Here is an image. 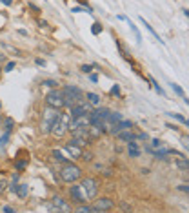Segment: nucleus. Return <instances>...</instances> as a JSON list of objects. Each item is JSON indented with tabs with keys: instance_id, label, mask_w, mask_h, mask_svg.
<instances>
[{
	"instance_id": "6",
	"label": "nucleus",
	"mask_w": 189,
	"mask_h": 213,
	"mask_svg": "<svg viewBox=\"0 0 189 213\" xmlns=\"http://www.w3.org/2000/svg\"><path fill=\"white\" fill-rule=\"evenodd\" d=\"M91 110H93V106H91L87 100H86V102L80 100V102L73 104V106H71V111H69V113H71V117H80V115H87Z\"/></svg>"
},
{
	"instance_id": "4",
	"label": "nucleus",
	"mask_w": 189,
	"mask_h": 213,
	"mask_svg": "<svg viewBox=\"0 0 189 213\" xmlns=\"http://www.w3.org/2000/svg\"><path fill=\"white\" fill-rule=\"evenodd\" d=\"M80 186H82L84 193H86L87 200L96 197V193H98V180H96V179H93V177H89V179H84Z\"/></svg>"
},
{
	"instance_id": "26",
	"label": "nucleus",
	"mask_w": 189,
	"mask_h": 213,
	"mask_svg": "<svg viewBox=\"0 0 189 213\" xmlns=\"http://www.w3.org/2000/svg\"><path fill=\"white\" fill-rule=\"evenodd\" d=\"M162 140H158V138H155V140H151V146L149 148H153V150H158V148H162Z\"/></svg>"
},
{
	"instance_id": "43",
	"label": "nucleus",
	"mask_w": 189,
	"mask_h": 213,
	"mask_svg": "<svg viewBox=\"0 0 189 213\" xmlns=\"http://www.w3.org/2000/svg\"><path fill=\"white\" fill-rule=\"evenodd\" d=\"M4 58H6V55H4V53H0V62H2Z\"/></svg>"
},
{
	"instance_id": "5",
	"label": "nucleus",
	"mask_w": 189,
	"mask_h": 213,
	"mask_svg": "<svg viewBox=\"0 0 189 213\" xmlns=\"http://www.w3.org/2000/svg\"><path fill=\"white\" fill-rule=\"evenodd\" d=\"M67 124H69V118L67 117H58L57 120L53 122V126H51V133L57 138H60V137H64L66 135V131H67Z\"/></svg>"
},
{
	"instance_id": "22",
	"label": "nucleus",
	"mask_w": 189,
	"mask_h": 213,
	"mask_svg": "<svg viewBox=\"0 0 189 213\" xmlns=\"http://www.w3.org/2000/svg\"><path fill=\"white\" fill-rule=\"evenodd\" d=\"M96 113H98V117H100L102 120H106V118H107V115H109V108H98V110H96Z\"/></svg>"
},
{
	"instance_id": "15",
	"label": "nucleus",
	"mask_w": 189,
	"mask_h": 213,
	"mask_svg": "<svg viewBox=\"0 0 189 213\" xmlns=\"http://www.w3.org/2000/svg\"><path fill=\"white\" fill-rule=\"evenodd\" d=\"M116 137H118V140H122V142H129V140H135V135H133V133H129V131H120V133H116Z\"/></svg>"
},
{
	"instance_id": "44",
	"label": "nucleus",
	"mask_w": 189,
	"mask_h": 213,
	"mask_svg": "<svg viewBox=\"0 0 189 213\" xmlns=\"http://www.w3.org/2000/svg\"><path fill=\"white\" fill-rule=\"evenodd\" d=\"M0 110H2V102H0Z\"/></svg>"
},
{
	"instance_id": "17",
	"label": "nucleus",
	"mask_w": 189,
	"mask_h": 213,
	"mask_svg": "<svg viewBox=\"0 0 189 213\" xmlns=\"http://www.w3.org/2000/svg\"><path fill=\"white\" fill-rule=\"evenodd\" d=\"M87 102L91 104V106H96V104H100V95H96V93H87Z\"/></svg>"
},
{
	"instance_id": "12",
	"label": "nucleus",
	"mask_w": 189,
	"mask_h": 213,
	"mask_svg": "<svg viewBox=\"0 0 189 213\" xmlns=\"http://www.w3.org/2000/svg\"><path fill=\"white\" fill-rule=\"evenodd\" d=\"M127 151H129V157H133V158H136L138 155H140L138 144H136L135 140H129V142H127Z\"/></svg>"
},
{
	"instance_id": "38",
	"label": "nucleus",
	"mask_w": 189,
	"mask_h": 213,
	"mask_svg": "<svg viewBox=\"0 0 189 213\" xmlns=\"http://www.w3.org/2000/svg\"><path fill=\"white\" fill-rule=\"evenodd\" d=\"M178 190L184 191V193H187V191H189V188H187V184H182V186H178Z\"/></svg>"
},
{
	"instance_id": "31",
	"label": "nucleus",
	"mask_w": 189,
	"mask_h": 213,
	"mask_svg": "<svg viewBox=\"0 0 189 213\" xmlns=\"http://www.w3.org/2000/svg\"><path fill=\"white\" fill-rule=\"evenodd\" d=\"M44 86H47V87H55V86H57V82H55V80H44Z\"/></svg>"
},
{
	"instance_id": "21",
	"label": "nucleus",
	"mask_w": 189,
	"mask_h": 213,
	"mask_svg": "<svg viewBox=\"0 0 189 213\" xmlns=\"http://www.w3.org/2000/svg\"><path fill=\"white\" fill-rule=\"evenodd\" d=\"M15 128V120L13 118H6V124H4V130H6V133H11Z\"/></svg>"
},
{
	"instance_id": "2",
	"label": "nucleus",
	"mask_w": 189,
	"mask_h": 213,
	"mask_svg": "<svg viewBox=\"0 0 189 213\" xmlns=\"http://www.w3.org/2000/svg\"><path fill=\"white\" fill-rule=\"evenodd\" d=\"M62 93H64V106L71 108L73 104H77V102L82 100V91L78 89L77 86H66L62 89Z\"/></svg>"
},
{
	"instance_id": "41",
	"label": "nucleus",
	"mask_w": 189,
	"mask_h": 213,
	"mask_svg": "<svg viewBox=\"0 0 189 213\" xmlns=\"http://www.w3.org/2000/svg\"><path fill=\"white\" fill-rule=\"evenodd\" d=\"M37 64H38V66H46V62H44L42 58H37Z\"/></svg>"
},
{
	"instance_id": "25",
	"label": "nucleus",
	"mask_w": 189,
	"mask_h": 213,
	"mask_svg": "<svg viewBox=\"0 0 189 213\" xmlns=\"http://www.w3.org/2000/svg\"><path fill=\"white\" fill-rule=\"evenodd\" d=\"M169 115H171L173 118H176L178 122H182V124H186V126H187V118H186V117H182V115H176V113H169Z\"/></svg>"
},
{
	"instance_id": "37",
	"label": "nucleus",
	"mask_w": 189,
	"mask_h": 213,
	"mask_svg": "<svg viewBox=\"0 0 189 213\" xmlns=\"http://www.w3.org/2000/svg\"><path fill=\"white\" fill-rule=\"evenodd\" d=\"M2 210H4V211H7V213H13V211H17V210H15V208H11V206H4Z\"/></svg>"
},
{
	"instance_id": "33",
	"label": "nucleus",
	"mask_w": 189,
	"mask_h": 213,
	"mask_svg": "<svg viewBox=\"0 0 189 213\" xmlns=\"http://www.w3.org/2000/svg\"><path fill=\"white\" fill-rule=\"evenodd\" d=\"M102 31V27H100V24H94V26H93V33L94 35H98V33H100Z\"/></svg>"
},
{
	"instance_id": "42",
	"label": "nucleus",
	"mask_w": 189,
	"mask_h": 213,
	"mask_svg": "<svg viewBox=\"0 0 189 213\" xmlns=\"http://www.w3.org/2000/svg\"><path fill=\"white\" fill-rule=\"evenodd\" d=\"M89 78H91V82H98V77H96V75H91Z\"/></svg>"
},
{
	"instance_id": "3",
	"label": "nucleus",
	"mask_w": 189,
	"mask_h": 213,
	"mask_svg": "<svg viewBox=\"0 0 189 213\" xmlns=\"http://www.w3.org/2000/svg\"><path fill=\"white\" fill-rule=\"evenodd\" d=\"M46 104L55 110H62L64 108V93L60 89H53L46 95Z\"/></svg>"
},
{
	"instance_id": "36",
	"label": "nucleus",
	"mask_w": 189,
	"mask_h": 213,
	"mask_svg": "<svg viewBox=\"0 0 189 213\" xmlns=\"http://www.w3.org/2000/svg\"><path fill=\"white\" fill-rule=\"evenodd\" d=\"M15 69V62H9L7 66H6V69H4V71H13Z\"/></svg>"
},
{
	"instance_id": "16",
	"label": "nucleus",
	"mask_w": 189,
	"mask_h": 213,
	"mask_svg": "<svg viewBox=\"0 0 189 213\" xmlns=\"http://www.w3.org/2000/svg\"><path fill=\"white\" fill-rule=\"evenodd\" d=\"M118 120H122V113H118V111H109L106 122H107V124H115V122H118Z\"/></svg>"
},
{
	"instance_id": "39",
	"label": "nucleus",
	"mask_w": 189,
	"mask_h": 213,
	"mask_svg": "<svg viewBox=\"0 0 189 213\" xmlns=\"http://www.w3.org/2000/svg\"><path fill=\"white\" fill-rule=\"evenodd\" d=\"M138 138H140V140H147L149 135H147V133H140V135H138Z\"/></svg>"
},
{
	"instance_id": "10",
	"label": "nucleus",
	"mask_w": 189,
	"mask_h": 213,
	"mask_svg": "<svg viewBox=\"0 0 189 213\" xmlns=\"http://www.w3.org/2000/svg\"><path fill=\"white\" fill-rule=\"evenodd\" d=\"M131 128V122L129 120H118V122H115V124H111V131L113 135H116V133H120V131H124V130H129Z\"/></svg>"
},
{
	"instance_id": "11",
	"label": "nucleus",
	"mask_w": 189,
	"mask_h": 213,
	"mask_svg": "<svg viewBox=\"0 0 189 213\" xmlns=\"http://www.w3.org/2000/svg\"><path fill=\"white\" fill-rule=\"evenodd\" d=\"M58 117H60V113H57L55 108H49V106H47V110L44 111V120H46V122H51V124H53Z\"/></svg>"
},
{
	"instance_id": "40",
	"label": "nucleus",
	"mask_w": 189,
	"mask_h": 213,
	"mask_svg": "<svg viewBox=\"0 0 189 213\" xmlns=\"http://www.w3.org/2000/svg\"><path fill=\"white\" fill-rule=\"evenodd\" d=\"M0 2H2V4H6V6H11V4H13V0H0Z\"/></svg>"
},
{
	"instance_id": "13",
	"label": "nucleus",
	"mask_w": 189,
	"mask_h": 213,
	"mask_svg": "<svg viewBox=\"0 0 189 213\" xmlns=\"http://www.w3.org/2000/svg\"><path fill=\"white\" fill-rule=\"evenodd\" d=\"M66 150L69 151V155H71V157H75V158H77V157H82V150H80V146L67 144V146H66Z\"/></svg>"
},
{
	"instance_id": "34",
	"label": "nucleus",
	"mask_w": 189,
	"mask_h": 213,
	"mask_svg": "<svg viewBox=\"0 0 189 213\" xmlns=\"http://www.w3.org/2000/svg\"><path fill=\"white\" fill-rule=\"evenodd\" d=\"M111 95H120V87H118V86H113V87H111Z\"/></svg>"
},
{
	"instance_id": "23",
	"label": "nucleus",
	"mask_w": 189,
	"mask_h": 213,
	"mask_svg": "<svg viewBox=\"0 0 189 213\" xmlns=\"http://www.w3.org/2000/svg\"><path fill=\"white\" fill-rule=\"evenodd\" d=\"M7 140H9V133H4L2 137H0V151L6 148V144H7Z\"/></svg>"
},
{
	"instance_id": "29",
	"label": "nucleus",
	"mask_w": 189,
	"mask_h": 213,
	"mask_svg": "<svg viewBox=\"0 0 189 213\" xmlns=\"http://www.w3.org/2000/svg\"><path fill=\"white\" fill-rule=\"evenodd\" d=\"M78 211H86V213H91V211H93V206H82V208H78Z\"/></svg>"
},
{
	"instance_id": "30",
	"label": "nucleus",
	"mask_w": 189,
	"mask_h": 213,
	"mask_svg": "<svg viewBox=\"0 0 189 213\" xmlns=\"http://www.w3.org/2000/svg\"><path fill=\"white\" fill-rule=\"evenodd\" d=\"M84 73H91V69H93V66H87V64H84V66L80 67Z\"/></svg>"
},
{
	"instance_id": "1",
	"label": "nucleus",
	"mask_w": 189,
	"mask_h": 213,
	"mask_svg": "<svg viewBox=\"0 0 189 213\" xmlns=\"http://www.w3.org/2000/svg\"><path fill=\"white\" fill-rule=\"evenodd\" d=\"M82 177V170L78 168L77 164H71V162H64V166H62V170H60V179L64 182H75V180H78Z\"/></svg>"
},
{
	"instance_id": "20",
	"label": "nucleus",
	"mask_w": 189,
	"mask_h": 213,
	"mask_svg": "<svg viewBox=\"0 0 189 213\" xmlns=\"http://www.w3.org/2000/svg\"><path fill=\"white\" fill-rule=\"evenodd\" d=\"M53 158H55V160H58V162H67V160H66V157L62 155V151H60V150H53Z\"/></svg>"
},
{
	"instance_id": "19",
	"label": "nucleus",
	"mask_w": 189,
	"mask_h": 213,
	"mask_svg": "<svg viewBox=\"0 0 189 213\" xmlns=\"http://www.w3.org/2000/svg\"><path fill=\"white\" fill-rule=\"evenodd\" d=\"M140 22H142V24H144V26H146V27H147V29H149V31H151V33H153V37H155V38H156V40H158V42H162V38H160V37H158V33H156V31H155V29H153L151 26H149V24H147V20H146V18H140Z\"/></svg>"
},
{
	"instance_id": "24",
	"label": "nucleus",
	"mask_w": 189,
	"mask_h": 213,
	"mask_svg": "<svg viewBox=\"0 0 189 213\" xmlns=\"http://www.w3.org/2000/svg\"><path fill=\"white\" fill-rule=\"evenodd\" d=\"M149 82L153 84V87H155V89H156V93H158V95H164V89H162V87H160V86H158V84H156V80H155V78H153V77H149Z\"/></svg>"
},
{
	"instance_id": "18",
	"label": "nucleus",
	"mask_w": 189,
	"mask_h": 213,
	"mask_svg": "<svg viewBox=\"0 0 189 213\" xmlns=\"http://www.w3.org/2000/svg\"><path fill=\"white\" fill-rule=\"evenodd\" d=\"M15 193H17L20 199H26V195H27V184H18Z\"/></svg>"
},
{
	"instance_id": "32",
	"label": "nucleus",
	"mask_w": 189,
	"mask_h": 213,
	"mask_svg": "<svg viewBox=\"0 0 189 213\" xmlns=\"http://www.w3.org/2000/svg\"><path fill=\"white\" fill-rule=\"evenodd\" d=\"M6 188H7V182L2 179V180H0V193H2V191H6Z\"/></svg>"
},
{
	"instance_id": "35",
	"label": "nucleus",
	"mask_w": 189,
	"mask_h": 213,
	"mask_svg": "<svg viewBox=\"0 0 189 213\" xmlns=\"http://www.w3.org/2000/svg\"><path fill=\"white\" fill-rule=\"evenodd\" d=\"M82 158H84V160H93V155H91V153H82Z\"/></svg>"
},
{
	"instance_id": "7",
	"label": "nucleus",
	"mask_w": 189,
	"mask_h": 213,
	"mask_svg": "<svg viewBox=\"0 0 189 213\" xmlns=\"http://www.w3.org/2000/svg\"><path fill=\"white\" fill-rule=\"evenodd\" d=\"M69 195H71L73 202H77V204L87 202V197H86V193H84V190H82V186H80V184H78V186H73L71 190H69Z\"/></svg>"
},
{
	"instance_id": "14",
	"label": "nucleus",
	"mask_w": 189,
	"mask_h": 213,
	"mask_svg": "<svg viewBox=\"0 0 189 213\" xmlns=\"http://www.w3.org/2000/svg\"><path fill=\"white\" fill-rule=\"evenodd\" d=\"M175 166L178 168V170H182L184 173H187L189 171V164H187V157H180L178 160L175 162Z\"/></svg>"
},
{
	"instance_id": "27",
	"label": "nucleus",
	"mask_w": 189,
	"mask_h": 213,
	"mask_svg": "<svg viewBox=\"0 0 189 213\" xmlns=\"http://www.w3.org/2000/svg\"><path fill=\"white\" fill-rule=\"evenodd\" d=\"M173 89H175L178 95H182V98H186V95H184V91H182V87L180 86H176V84H173Z\"/></svg>"
},
{
	"instance_id": "8",
	"label": "nucleus",
	"mask_w": 189,
	"mask_h": 213,
	"mask_svg": "<svg viewBox=\"0 0 189 213\" xmlns=\"http://www.w3.org/2000/svg\"><path fill=\"white\" fill-rule=\"evenodd\" d=\"M111 208H113V200H111V199H107V197H104V199H98L96 202H94L93 211H94V213H100V211H107V210H111Z\"/></svg>"
},
{
	"instance_id": "45",
	"label": "nucleus",
	"mask_w": 189,
	"mask_h": 213,
	"mask_svg": "<svg viewBox=\"0 0 189 213\" xmlns=\"http://www.w3.org/2000/svg\"><path fill=\"white\" fill-rule=\"evenodd\" d=\"M0 124H2V118H0Z\"/></svg>"
},
{
	"instance_id": "9",
	"label": "nucleus",
	"mask_w": 189,
	"mask_h": 213,
	"mask_svg": "<svg viewBox=\"0 0 189 213\" xmlns=\"http://www.w3.org/2000/svg\"><path fill=\"white\" fill-rule=\"evenodd\" d=\"M51 202H53V206H51L53 211H69V210H71V208H69L66 202H64L62 197H53Z\"/></svg>"
},
{
	"instance_id": "28",
	"label": "nucleus",
	"mask_w": 189,
	"mask_h": 213,
	"mask_svg": "<svg viewBox=\"0 0 189 213\" xmlns=\"http://www.w3.org/2000/svg\"><path fill=\"white\" fill-rule=\"evenodd\" d=\"M26 166H27V162H26V160H18V162H17V170H24Z\"/></svg>"
}]
</instances>
